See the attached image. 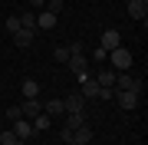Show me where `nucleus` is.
I'll use <instances>...</instances> for the list:
<instances>
[{
    "label": "nucleus",
    "mask_w": 148,
    "mask_h": 145,
    "mask_svg": "<svg viewBox=\"0 0 148 145\" xmlns=\"http://www.w3.org/2000/svg\"><path fill=\"white\" fill-rule=\"evenodd\" d=\"M73 132H76V129H66V125H63V135H59V139H63L66 145H73Z\"/></svg>",
    "instance_id": "obj_25"
},
{
    "label": "nucleus",
    "mask_w": 148,
    "mask_h": 145,
    "mask_svg": "<svg viewBox=\"0 0 148 145\" xmlns=\"http://www.w3.org/2000/svg\"><path fill=\"white\" fill-rule=\"evenodd\" d=\"M112 99H115L122 109H135L142 96H138V92H132V89H112Z\"/></svg>",
    "instance_id": "obj_2"
},
{
    "label": "nucleus",
    "mask_w": 148,
    "mask_h": 145,
    "mask_svg": "<svg viewBox=\"0 0 148 145\" xmlns=\"http://www.w3.org/2000/svg\"><path fill=\"white\" fill-rule=\"evenodd\" d=\"M56 20H59L56 13H49V10H36V27H40V30H53Z\"/></svg>",
    "instance_id": "obj_10"
},
{
    "label": "nucleus",
    "mask_w": 148,
    "mask_h": 145,
    "mask_svg": "<svg viewBox=\"0 0 148 145\" xmlns=\"http://www.w3.org/2000/svg\"><path fill=\"white\" fill-rule=\"evenodd\" d=\"M92 79H95V82H99V86H102V89H115V69H112V73H95V76H92Z\"/></svg>",
    "instance_id": "obj_16"
},
{
    "label": "nucleus",
    "mask_w": 148,
    "mask_h": 145,
    "mask_svg": "<svg viewBox=\"0 0 148 145\" xmlns=\"http://www.w3.org/2000/svg\"><path fill=\"white\" fill-rule=\"evenodd\" d=\"M49 125H53V119H49L46 112H40L36 119H33V132H46V129H49Z\"/></svg>",
    "instance_id": "obj_18"
},
{
    "label": "nucleus",
    "mask_w": 148,
    "mask_h": 145,
    "mask_svg": "<svg viewBox=\"0 0 148 145\" xmlns=\"http://www.w3.org/2000/svg\"><path fill=\"white\" fill-rule=\"evenodd\" d=\"M99 89H102L99 82H95L92 76H86V79H82V89H79V92H82V99H99Z\"/></svg>",
    "instance_id": "obj_9"
},
{
    "label": "nucleus",
    "mask_w": 148,
    "mask_h": 145,
    "mask_svg": "<svg viewBox=\"0 0 148 145\" xmlns=\"http://www.w3.org/2000/svg\"><path fill=\"white\" fill-rule=\"evenodd\" d=\"M128 16H132V20H148V3H142V0H128Z\"/></svg>",
    "instance_id": "obj_8"
},
{
    "label": "nucleus",
    "mask_w": 148,
    "mask_h": 145,
    "mask_svg": "<svg viewBox=\"0 0 148 145\" xmlns=\"http://www.w3.org/2000/svg\"><path fill=\"white\" fill-rule=\"evenodd\" d=\"M115 46H122V33L119 30H106L102 33V49L109 53V49H115Z\"/></svg>",
    "instance_id": "obj_11"
},
{
    "label": "nucleus",
    "mask_w": 148,
    "mask_h": 145,
    "mask_svg": "<svg viewBox=\"0 0 148 145\" xmlns=\"http://www.w3.org/2000/svg\"><path fill=\"white\" fill-rule=\"evenodd\" d=\"M53 56H56V63H66L73 53H69V46H56V53H53Z\"/></svg>",
    "instance_id": "obj_23"
},
{
    "label": "nucleus",
    "mask_w": 148,
    "mask_h": 145,
    "mask_svg": "<svg viewBox=\"0 0 148 145\" xmlns=\"http://www.w3.org/2000/svg\"><path fill=\"white\" fill-rule=\"evenodd\" d=\"M20 112H23V119L33 122V119L43 112V102H40V99H23V102H20Z\"/></svg>",
    "instance_id": "obj_6"
},
{
    "label": "nucleus",
    "mask_w": 148,
    "mask_h": 145,
    "mask_svg": "<svg viewBox=\"0 0 148 145\" xmlns=\"http://www.w3.org/2000/svg\"><path fill=\"white\" fill-rule=\"evenodd\" d=\"M63 125H66V129H82V125H86V112H66L63 115Z\"/></svg>",
    "instance_id": "obj_12"
},
{
    "label": "nucleus",
    "mask_w": 148,
    "mask_h": 145,
    "mask_svg": "<svg viewBox=\"0 0 148 145\" xmlns=\"http://www.w3.org/2000/svg\"><path fill=\"white\" fill-rule=\"evenodd\" d=\"M89 142H92V129L89 125H82V129L73 132V145H89Z\"/></svg>",
    "instance_id": "obj_15"
},
{
    "label": "nucleus",
    "mask_w": 148,
    "mask_h": 145,
    "mask_svg": "<svg viewBox=\"0 0 148 145\" xmlns=\"http://www.w3.org/2000/svg\"><path fill=\"white\" fill-rule=\"evenodd\" d=\"M43 112L49 119L53 115H66V106H63V99H49V102H43Z\"/></svg>",
    "instance_id": "obj_13"
},
{
    "label": "nucleus",
    "mask_w": 148,
    "mask_h": 145,
    "mask_svg": "<svg viewBox=\"0 0 148 145\" xmlns=\"http://www.w3.org/2000/svg\"><path fill=\"white\" fill-rule=\"evenodd\" d=\"M7 119H10V122L23 119V112H20V102H16V106H7Z\"/></svg>",
    "instance_id": "obj_22"
},
{
    "label": "nucleus",
    "mask_w": 148,
    "mask_h": 145,
    "mask_svg": "<svg viewBox=\"0 0 148 145\" xmlns=\"http://www.w3.org/2000/svg\"><path fill=\"white\" fill-rule=\"evenodd\" d=\"M106 56H109V53H106V49H102V46H99V49H95V53H92V59H95V63H102V59H106Z\"/></svg>",
    "instance_id": "obj_26"
},
{
    "label": "nucleus",
    "mask_w": 148,
    "mask_h": 145,
    "mask_svg": "<svg viewBox=\"0 0 148 145\" xmlns=\"http://www.w3.org/2000/svg\"><path fill=\"white\" fill-rule=\"evenodd\" d=\"M63 106H66V112H86V99H82V92H69V96L63 99Z\"/></svg>",
    "instance_id": "obj_7"
},
{
    "label": "nucleus",
    "mask_w": 148,
    "mask_h": 145,
    "mask_svg": "<svg viewBox=\"0 0 148 145\" xmlns=\"http://www.w3.org/2000/svg\"><path fill=\"white\" fill-rule=\"evenodd\" d=\"M43 10H49V13H63V0H46V7H43Z\"/></svg>",
    "instance_id": "obj_21"
},
{
    "label": "nucleus",
    "mask_w": 148,
    "mask_h": 145,
    "mask_svg": "<svg viewBox=\"0 0 148 145\" xmlns=\"http://www.w3.org/2000/svg\"><path fill=\"white\" fill-rule=\"evenodd\" d=\"M106 59H112V69H115V73H128V69H132V49H125V46L109 49Z\"/></svg>",
    "instance_id": "obj_1"
},
{
    "label": "nucleus",
    "mask_w": 148,
    "mask_h": 145,
    "mask_svg": "<svg viewBox=\"0 0 148 145\" xmlns=\"http://www.w3.org/2000/svg\"><path fill=\"white\" fill-rule=\"evenodd\" d=\"M20 92H23V99H36V96H40V82H36V79H23Z\"/></svg>",
    "instance_id": "obj_14"
},
{
    "label": "nucleus",
    "mask_w": 148,
    "mask_h": 145,
    "mask_svg": "<svg viewBox=\"0 0 148 145\" xmlns=\"http://www.w3.org/2000/svg\"><path fill=\"white\" fill-rule=\"evenodd\" d=\"M0 145H20V139H16V135H13V129L0 132Z\"/></svg>",
    "instance_id": "obj_20"
},
{
    "label": "nucleus",
    "mask_w": 148,
    "mask_h": 145,
    "mask_svg": "<svg viewBox=\"0 0 148 145\" xmlns=\"http://www.w3.org/2000/svg\"><path fill=\"white\" fill-rule=\"evenodd\" d=\"M10 129H13V135L20 142H27L30 135H33V122H30V119H16V122H10Z\"/></svg>",
    "instance_id": "obj_5"
},
{
    "label": "nucleus",
    "mask_w": 148,
    "mask_h": 145,
    "mask_svg": "<svg viewBox=\"0 0 148 145\" xmlns=\"http://www.w3.org/2000/svg\"><path fill=\"white\" fill-rule=\"evenodd\" d=\"M30 7H33V13H36V10H43V7H46V0H30Z\"/></svg>",
    "instance_id": "obj_27"
},
{
    "label": "nucleus",
    "mask_w": 148,
    "mask_h": 145,
    "mask_svg": "<svg viewBox=\"0 0 148 145\" xmlns=\"http://www.w3.org/2000/svg\"><path fill=\"white\" fill-rule=\"evenodd\" d=\"M33 36H36V30H16V33H13V43H16V46H30Z\"/></svg>",
    "instance_id": "obj_17"
},
{
    "label": "nucleus",
    "mask_w": 148,
    "mask_h": 145,
    "mask_svg": "<svg viewBox=\"0 0 148 145\" xmlns=\"http://www.w3.org/2000/svg\"><path fill=\"white\" fill-rule=\"evenodd\" d=\"M115 89H132V92H138L142 96V79H135V76H128V73H115Z\"/></svg>",
    "instance_id": "obj_3"
},
{
    "label": "nucleus",
    "mask_w": 148,
    "mask_h": 145,
    "mask_svg": "<svg viewBox=\"0 0 148 145\" xmlns=\"http://www.w3.org/2000/svg\"><path fill=\"white\" fill-rule=\"evenodd\" d=\"M20 30H36V13H33V10L20 13Z\"/></svg>",
    "instance_id": "obj_19"
},
{
    "label": "nucleus",
    "mask_w": 148,
    "mask_h": 145,
    "mask_svg": "<svg viewBox=\"0 0 148 145\" xmlns=\"http://www.w3.org/2000/svg\"><path fill=\"white\" fill-rule=\"evenodd\" d=\"M7 30H10V33L20 30V16H10V20H7Z\"/></svg>",
    "instance_id": "obj_24"
},
{
    "label": "nucleus",
    "mask_w": 148,
    "mask_h": 145,
    "mask_svg": "<svg viewBox=\"0 0 148 145\" xmlns=\"http://www.w3.org/2000/svg\"><path fill=\"white\" fill-rule=\"evenodd\" d=\"M66 66H69V69H73L76 76H79V79H86V76H89V59H86L82 53L69 56V59H66Z\"/></svg>",
    "instance_id": "obj_4"
}]
</instances>
